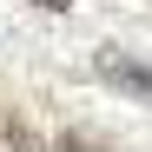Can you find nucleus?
<instances>
[{
  "label": "nucleus",
  "instance_id": "nucleus-3",
  "mask_svg": "<svg viewBox=\"0 0 152 152\" xmlns=\"http://www.w3.org/2000/svg\"><path fill=\"white\" fill-rule=\"evenodd\" d=\"M33 7H46V13H66V7H73V0H33Z\"/></svg>",
  "mask_w": 152,
  "mask_h": 152
},
{
  "label": "nucleus",
  "instance_id": "nucleus-2",
  "mask_svg": "<svg viewBox=\"0 0 152 152\" xmlns=\"http://www.w3.org/2000/svg\"><path fill=\"white\" fill-rule=\"evenodd\" d=\"M60 152H113V145H99V139H86V132H66Z\"/></svg>",
  "mask_w": 152,
  "mask_h": 152
},
{
  "label": "nucleus",
  "instance_id": "nucleus-1",
  "mask_svg": "<svg viewBox=\"0 0 152 152\" xmlns=\"http://www.w3.org/2000/svg\"><path fill=\"white\" fill-rule=\"evenodd\" d=\"M93 73L106 86H119L126 99H139V106H152V66H139L132 53H119V46H106V53L93 60Z\"/></svg>",
  "mask_w": 152,
  "mask_h": 152
}]
</instances>
